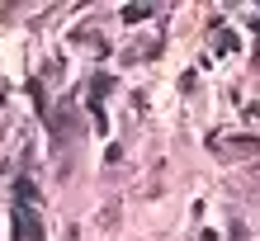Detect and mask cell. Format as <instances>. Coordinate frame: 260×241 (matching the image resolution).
Instances as JSON below:
<instances>
[{
    "mask_svg": "<svg viewBox=\"0 0 260 241\" xmlns=\"http://www.w3.org/2000/svg\"><path fill=\"white\" fill-rule=\"evenodd\" d=\"M114 90V76H104V71H95V76H90V118H95V128L104 132V137H109V114H104V95H109Z\"/></svg>",
    "mask_w": 260,
    "mask_h": 241,
    "instance_id": "1",
    "label": "cell"
},
{
    "mask_svg": "<svg viewBox=\"0 0 260 241\" xmlns=\"http://www.w3.org/2000/svg\"><path fill=\"white\" fill-rule=\"evenodd\" d=\"M208 152L222 161H241V156H260V137H208Z\"/></svg>",
    "mask_w": 260,
    "mask_h": 241,
    "instance_id": "2",
    "label": "cell"
},
{
    "mask_svg": "<svg viewBox=\"0 0 260 241\" xmlns=\"http://www.w3.org/2000/svg\"><path fill=\"white\" fill-rule=\"evenodd\" d=\"M151 14H156L151 5H123V10H118V19H123V24H142V19H151Z\"/></svg>",
    "mask_w": 260,
    "mask_h": 241,
    "instance_id": "3",
    "label": "cell"
},
{
    "mask_svg": "<svg viewBox=\"0 0 260 241\" xmlns=\"http://www.w3.org/2000/svg\"><path fill=\"white\" fill-rule=\"evenodd\" d=\"M14 199H19V203H38V189H34V180H28V175L14 180Z\"/></svg>",
    "mask_w": 260,
    "mask_h": 241,
    "instance_id": "4",
    "label": "cell"
},
{
    "mask_svg": "<svg viewBox=\"0 0 260 241\" xmlns=\"http://www.w3.org/2000/svg\"><path fill=\"white\" fill-rule=\"evenodd\" d=\"M213 48L218 52H237V33L232 28H213Z\"/></svg>",
    "mask_w": 260,
    "mask_h": 241,
    "instance_id": "5",
    "label": "cell"
},
{
    "mask_svg": "<svg viewBox=\"0 0 260 241\" xmlns=\"http://www.w3.org/2000/svg\"><path fill=\"white\" fill-rule=\"evenodd\" d=\"M227 236H232V241H251V232H246V222H241L237 213L227 218Z\"/></svg>",
    "mask_w": 260,
    "mask_h": 241,
    "instance_id": "6",
    "label": "cell"
}]
</instances>
